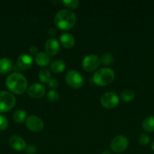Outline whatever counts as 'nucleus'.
Segmentation results:
<instances>
[{"instance_id": "f257e3e1", "label": "nucleus", "mask_w": 154, "mask_h": 154, "mask_svg": "<svg viewBox=\"0 0 154 154\" xmlns=\"http://www.w3.org/2000/svg\"><path fill=\"white\" fill-rule=\"evenodd\" d=\"M76 23V15L69 9H62L54 17V24L60 30L66 31L74 26Z\"/></svg>"}, {"instance_id": "f03ea898", "label": "nucleus", "mask_w": 154, "mask_h": 154, "mask_svg": "<svg viewBox=\"0 0 154 154\" xmlns=\"http://www.w3.org/2000/svg\"><path fill=\"white\" fill-rule=\"evenodd\" d=\"M6 87L15 94L21 95L27 89V81L22 74L14 72L8 75L5 81Z\"/></svg>"}, {"instance_id": "7ed1b4c3", "label": "nucleus", "mask_w": 154, "mask_h": 154, "mask_svg": "<svg viewBox=\"0 0 154 154\" xmlns=\"http://www.w3.org/2000/svg\"><path fill=\"white\" fill-rule=\"evenodd\" d=\"M115 78L114 71L110 68L99 69L93 75V81L100 87H105L113 81Z\"/></svg>"}, {"instance_id": "20e7f679", "label": "nucleus", "mask_w": 154, "mask_h": 154, "mask_svg": "<svg viewBox=\"0 0 154 154\" xmlns=\"http://www.w3.org/2000/svg\"><path fill=\"white\" fill-rule=\"evenodd\" d=\"M16 99L12 93L0 91V113L8 112L14 107Z\"/></svg>"}, {"instance_id": "39448f33", "label": "nucleus", "mask_w": 154, "mask_h": 154, "mask_svg": "<svg viewBox=\"0 0 154 154\" xmlns=\"http://www.w3.org/2000/svg\"><path fill=\"white\" fill-rule=\"evenodd\" d=\"M65 81L68 86L73 89L81 88L84 84V80L79 72L75 70H70L66 73Z\"/></svg>"}, {"instance_id": "423d86ee", "label": "nucleus", "mask_w": 154, "mask_h": 154, "mask_svg": "<svg viewBox=\"0 0 154 154\" xmlns=\"http://www.w3.org/2000/svg\"><path fill=\"white\" fill-rule=\"evenodd\" d=\"M128 138L124 135H118L113 138L110 142V148L113 152L116 153H120L125 151L128 147Z\"/></svg>"}, {"instance_id": "0eeeda50", "label": "nucleus", "mask_w": 154, "mask_h": 154, "mask_svg": "<svg viewBox=\"0 0 154 154\" xmlns=\"http://www.w3.org/2000/svg\"><path fill=\"white\" fill-rule=\"evenodd\" d=\"M119 96L113 92L106 93L101 96V104L107 109H113L119 105Z\"/></svg>"}, {"instance_id": "6e6552de", "label": "nucleus", "mask_w": 154, "mask_h": 154, "mask_svg": "<svg viewBox=\"0 0 154 154\" xmlns=\"http://www.w3.org/2000/svg\"><path fill=\"white\" fill-rule=\"evenodd\" d=\"M101 60L98 58V56L95 54L88 55L83 59L82 66V69L87 72H92L96 70L100 66Z\"/></svg>"}, {"instance_id": "1a4fd4ad", "label": "nucleus", "mask_w": 154, "mask_h": 154, "mask_svg": "<svg viewBox=\"0 0 154 154\" xmlns=\"http://www.w3.org/2000/svg\"><path fill=\"white\" fill-rule=\"evenodd\" d=\"M26 126L33 132H39L43 129L44 123L41 118L35 115H30L26 119Z\"/></svg>"}, {"instance_id": "9d476101", "label": "nucleus", "mask_w": 154, "mask_h": 154, "mask_svg": "<svg viewBox=\"0 0 154 154\" xmlns=\"http://www.w3.org/2000/svg\"><path fill=\"white\" fill-rule=\"evenodd\" d=\"M45 87L39 83L31 84L27 89V93L33 99H41L45 94Z\"/></svg>"}, {"instance_id": "9b49d317", "label": "nucleus", "mask_w": 154, "mask_h": 154, "mask_svg": "<svg viewBox=\"0 0 154 154\" xmlns=\"http://www.w3.org/2000/svg\"><path fill=\"white\" fill-rule=\"evenodd\" d=\"M45 53L48 56H51V57L55 56L60 50V44H59L58 41L54 38L48 39L45 42Z\"/></svg>"}, {"instance_id": "f8f14e48", "label": "nucleus", "mask_w": 154, "mask_h": 154, "mask_svg": "<svg viewBox=\"0 0 154 154\" xmlns=\"http://www.w3.org/2000/svg\"><path fill=\"white\" fill-rule=\"evenodd\" d=\"M33 64V60L29 54H21L17 60V65L21 70H27Z\"/></svg>"}, {"instance_id": "ddd939ff", "label": "nucleus", "mask_w": 154, "mask_h": 154, "mask_svg": "<svg viewBox=\"0 0 154 154\" xmlns=\"http://www.w3.org/2000/svg\"><path fill=\"white\" fill-rule=\"evenodd\" d=\"M9 144L16 151H23L27 147L25 141L21 137L14 135L9 138Z\"/></svg>"}, {"instance_id": "4468645a", "label": "nucleus", "mask_w": 154, "mask_h": 154, "mask_svg": "<svg viewBox=\"0 0 154 154\" xmlns=\"http://www.w3.org/2000/svg\"><path fill=\"white\" fill-rule=\"evenodd\" d=\"M60 42L61 45L66 49H70L75 45V38L70 33H63L60 35Z\"/></svg>"}, {"instance_id": "2eb2a0df", "label": "nucleus", "mask_w": 154, "mask_h": 154, "mask_svg": "<svg viewBox=\"0 0 154 154\" xmlns=\"http://www.w3.org/2000/svg\"><path fill=\"white\" fill-rule=\"evenodd\" d=\"M50 57L46 53H38L35 57V61L39 66H46L50 63Z\"/></svg>"}, {"instance_id": "dca6fc26", "label": "nucleus", "mask_w": 154, "mask_h": 154, "mask_svg": "<svg viewBox=\"0 0 154 154\" xmlns=\"http://www.w3.org/2000/svg\"><path fill=\"white\" fill-rule=\"evenodd\" d=\"M13 64L8 58L0 59V74H7L11 71Z\"/></svg>"}, {"instance_id": "f3484780", "label": "nucleus", "mask_w": 154, "mask_h": 154, "mask_svg": "<svg viewBox=\"0 0 154 154\" xmlns=\"http://www.w3.org/2000/svg\"><path fill=\"white\" fill-rule=\"evenodd\" d=\"M50 69L54 73H62L66 69V64L62 60H55L50 65Z\"/></svg>"}, {"instance_id": "a211bd4d", "label": "nucleus", "mask_w": 154, "mask_h": 154, "mask_svg": "<svg viewBox=\"0 0 154 154\" xmlns=\"http://www.w3.org/2000/svg\"><path fill=\"white\" fill-rule=\"evenodd\" d=\"M142 127L146 132H154V116H149L143 120Z\"/></svg>"}, {"instance_id": "6ab92c4d", "label": "nucleus", "mask_w": 154, "mask_h": 154, "mask_svg": "<svg viewBox=\"0 0 154 154\" xmlns=\"http://www.w3.org/2000/svg\"><path fill=\"white\" fill-rule=\"evenodd\" d=\"M27 118V114L24 110H17L13 114V120L16 123H23Z\"/></svg>"}, {"instance_id": "aec40b11", "label": "nucleus", "mask_w": 154, "mask_h": 154, "mask_svg": "<svg viewBox=\"0 0 154 154\" xmlns=\"http://www.w3.org/2000/svg\"><path fill=\"white\" fill-rule=\"evenodd\" d=\"M38 77H39V79L41 82L42 83H48L51 81V74L48 69H42L40 72H39V75H38Z\"/></svg>"}, {"instance_id": "412c9836", "label": "nucleus", "mask_w": 154, "mask_h": 154, "mask_svg": "<svg viewBox=\"0 0 154 154\" xmlns=\"http://www.w3.org/2000/svg\"><path fill=\"white\" fill-rule=\"evenodd\" d=\"M121 98L125 102H130L135 98V94L131 90H125L121 93Z\"/></svg>"}, {"instance_id": "4be33fe9", "label": "nucleus", "mask_w": 154, "mask_h": 154, "mask_svg": "<svg viewBox=\"0 0 154 154\" xmlns=\"http://www.w3.org/2000/svg\"><path fill=\"white\" fill-rule=\"evenodd\" d=\"M101 62L105 66H110L111 64H113V61H114V59L113 57L110 54H104V55L101 57Z\"/></svg>"}, {"instance_id": "5701e85b", "label": "nucleus", "mask_w": 154, "mask_h": 154, "mask_svg": "<svg viewBox=\"0 0 154 154\" xmlns=\"http://www.w3.org/2000/svg\"><path fill=\"white\" fill-rule=\"evenodd\" d=\"M63 5L69 9H75L79 7V2L77 0H63L62 2Z\"/></svg>"}, {"instance_id": "b1692460", "label": "nucleus", "mask_w": 154, "mask_h": 154, "mask_svg": "<svg viewBox=\"0 0 154 154\" xmlns=\"http://www.w3.org/2000/svg\"><path fill=\"white\" fill-rule=\"evenodd\" d=\"M48 99L52 103H55L60 99V95L55 90H50L48 93Z\"/></svg>"}, {"instance_id": "393cba45", "label": "nucleus", "mask_w": 154, "mask_h": 154, "mask_svg": "<svg viewBox=\"0 0 154 154\" xmlns=\"http://www.w3.org/2000/svg\"><path fill=\"white\" fill-rule=\"evenodd\" d=\"M150 141V138H149V135L146 133H143L138 137V142L139 144H141V145H147L149 143Z\"/></svg>"}, {"instance_id": "a878e982", "label": "nucleus", "mask_w": 154, "mask_h": 154, "mask_svg": "<svg viewBox=\"0 0 154 154\" xmlns=\"http://www.w3.org/2000/svg\"><path fill=\"white\" fill-rule=\"evenodd\" d=\"M8 126V121L5 116L0 114V131L5 130Z\"/></svg>"}, {"instance_id": "bb28decb", "label": "nucleus", "mask_w": 154, "mask_h": 154, "mask_svg": "<svg viewBox=\"0 0 154 154\" xmlns=\"http://www.w3.org/2000/svg\"><path fill=\"white\" fill-rule=\"evenodd\" d=\"M26 153L27 154H36L37 153V149L35 146L29 145L26 147Z\"/></svg>"}, {"instance_id": "cd10ccee", "label": "nucleus", "mask_w": 154, "mask_h": 154, "mask_svg": "<svg viewBox=\"0 0 154 154\" xmlns=\"http://www.w3.org/2000/svg\"><path fill=\"white\" fill-rule=\"evenodd\" d=\"M57 86H58V82L54 78H51V81L48 82V87H51V88H55Z\"/></svg>"}, {"instance_id": "c85d7f7f", "label": "nucleus", "mask_w": 154, "mask_h": 154, "mask_svg": "<svg viewBox=\"0 0 154 154\" xmlns=\"http://www.w3.org/2000/svg\"><path fill=\"white\" fill-rule=\"evenodd\" d=\"M30 54H38V48L36 46L31 47V48L30 49Z\"/></svg>"}, {"instance_id": "c756f323", "label": "nucleus", "mask_w": 154, "mask_h": 154, "mask_svg": "<svg viewBox=\"0 0 154 154\" xmlns=\"http://www.w3.org/2000/svg\"><path fill=\"white\" fill-rule=\"evenodd\" d=\"M48 33L50 36H54L56 34V29L54 28H50L48 31Z\"/></svg>"}, {"instance_id": "7c9ffc66", "label": "nucleus", "mask_w": 154, "mask_h": 154, "mask_svg": "<svg viewBox=\"0 0 154 154\" xmlns=\"http://www.w3.org/2000/svg\"><path fill=\"white\" fill-rule=\"evenodd\" d=\"M101 154H112V153H111V152L109 151V150H104V151Z\"/></svg>"}, {"instance_id": "2f4dec72", "label": "nucleus", "mask_w": 154, "mask_h": 154, "mask_svg": "<svg viewBox=\"0 0 154 154\" xmlns=\"http://www.w3.org/2000/svg\"><path fill=\"white\" fill-rule=\"evenodd\" d=\"M151 148H152V151L154 152V141L152 142V144H151Z\"/></svg>"}]
</instances>
